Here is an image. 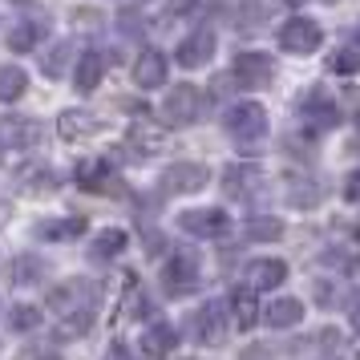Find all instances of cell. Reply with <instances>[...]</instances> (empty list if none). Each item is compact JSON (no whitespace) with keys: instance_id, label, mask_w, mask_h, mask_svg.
Instances as JSON below:
<instances>
[{"instance_id":"6da1fadb","label":"cell","mask_w":360,"mask_h":360,"mask_svg":"<svg viewBox=\"0 0 360 360\" xmlns=\"http://www.w3.org/2000/svg\"><path fill=\"white\" fill-rule=\"evenodd\" d=\"M202 114H207V94L195 89V85H174L162 101V117H166V126H174V130L195 126Z\"/></svg>"},{"instance_id":"7a4b0ae2","label":"cell","mask_w":360,"mask_h":360,"mask_svg":"<svg viewBox=\"0 0 360 360\" xmlns=\"http://www.w3.org/2000/svg\"><path fill=\"white\" fill-rule=\"evenodd\" d=\"M227 134L235 142H259L267 134V110L255 101H239L227 110Z\"/></svg>"},{"instance_id":"3957f363","label":"cell","mask_w":360,"mask_h":360,"mask_svg":"<svg viewBox=\"0 0 360 360\" xmlns=\"http://www.w3.org/2000/svg\"><path fill=\"white\" fill-rule=\"evenodd\" d=\"M195 283H198V255L195 251H174L162 267V288L174 295H186L195 292Z\"/></svg>"},{"instance_id":"277c9868","label":"cell","mask_w":360,"mask_h":360,"mask_svg":"<svg viewBox=\"0 0 360 360\" xmlns=\"http://www.w3.org/2000/svg\"><path fill=\"white\" fill-rule=\"evenodd\" d=\"M324 41V29L316 25L311 17H292L283 29H279V45L288 53H316Z\"/></svg>"},{"instance_id":"5b68a950","label":"cell","mask_w":360,"mask_h":360,"mask_svg":"<svg viewBox=\"0 0 360 360\" xmlns=\"http://www.w3.org/2000/svg\"><path fill=\"white\" fill-rule=\"evenodd\" d=\"M179 227L186 231V235H198V239H219V235L231 231V219H227V211H219V207H202V211H182Z\"/></svg>"},{"instance_id":"8992f818","label":"cell","mask_w":360,"mask_h":360,"mask_svg":"<svg viewBox=\"0 0 360 360\" xmlns=\"http://www.w3.org/2000/svg\"><path fill=\"white\" fill-rule=\"evenodd\" d=\"M231 77L247 89H259L276 77V65H271V57H263V53H239L235 57V65H231Z\"/></svg>"},{"instance_id":"52a82bcc","label":"cell","mask_w":360,"mask_h":360,"mask_svg":"<svg viewBox=\"0 0 360 360\" xmlns=\"http://www.w3.org/2000/svg\"><path fill=\"white\" fill-rule=\"evenodd\" d=\"M202 186H207V166H198V162H174L162 174L166 195H195Z\"/></svg>"},{"instance_id":"ba28073f","label":"cell","mask_w":360,"mask_h":360,"mask_svg":"<svg viewBox=\"0 0 360 360\" xmlns=\"http://www.w3.org/2000/svg\"><path fill=\"white\" fill-rule=\"evenodd\" d=\"M94 300H98V283H89V279H69L61 288H53L49 292V308L57 311H69V308H94Z\"/></svg>"},{"instance_id":"9c48e42d","label":"cell","mask_w":360,"mask_h":360,"mask_svg":"<svg viewBox=\"0 0 360 360\" xmlns=\"http://www.w3.org/2000/svg\"><path fill=\"white\" fill-rule=\"evenodd\" d=\"M211 57H214V33H211V29L191 33L179 49H174V61H179L182 69H198V65H207Z\"/></svg>"},{"instance_id":"30bf717a","label":"cell","mask_w":360,"mask_h":360,"mask_svg":"<svg viewBox=\"0 0 360 360\" xmlns=\"http://www.w3.org/2000/svg\"><path fill=\"white\" fill-rule=\"evenodd\" d=\"M195 328H198V340L202 344H219L223 332H227V308H223L219 300H207V304L195 311Z\"/></svg>"},{"instance_id":"8fae6325","label":"cell","mask_w":360,"mask_h":360,"mask_svg":"<svg viewBox=\"0 0 360 360\" xmlns=\"http://www.w3.org/2000/svg\"><path fill=\"white\" fill-rule=\"evenodd\" d=\"M166 82V57L158 49H146L134 61V85L138 89H158Z\"/></svg>"},{"instance_id":"7c38bea8","label":"cell","mask_w":360,"mask_h":360,"mask_svg":"<svg viewBox=\"0 0 360 360\" xmlns=\"http://www.w3.org/2000/svg\"><path fill=\"white\" fill-rule=\"evenodd\" d=\"M259 170L255 166H227V174H223V191L231 198H251L259 191Z\"/></svg>"},{"instance_id":"4fadbf2b","label":"cell","mask_w":360,"mask_h":360,"mask_svg":"<svg viewBox=\"0 0 360 360\" xmlns=\"http://www.w3.org/2000/svg\"><path fill=\"white\" fill-rule=\"evenodd\" d=\"M105 65H110V61H105L101 53H94V49L82 53V57H77V69H73V82H77V89H82V94H94V89L101 85Z\"/></svg>"},{"instance_id":"5bb4252c","label":"cell","mask_w":360,"mask_h":360,"mask_svg":"<svg viewBox=\"0 0 360 360\" xmlns=\"http://www.w3.org/2000/svg\"><path fill=\"white\" fill-rule=\"evenodd\" d=\"M57 134H61L65 142H77V138H94V134H98V117L85 114V110H65V114L57 117Z\"/></svg>"},{"instance_id":"9a60e30c","label":"cell","mask_w":360,"mask_h":360,"mask_svg":"<svg viewBox=\"0 0 360 360\" xmlns=\"http://www.w3.org/2000/svg\"><path fill=\"white\" fill-rule=\"evenodd\" d=\"M300 114L308 122H316V126H336L340 122V110H336V101L324 98V89H311L308 98L300 101Z\"/></svg>"},{"instance_id":"2e32d148","label":"cell","mask_w":360,"mask_h":360,"mask_svg":"<svg viewBox=\"0 0 360 360\" xmlns=\"http://www.w3.org/2000/svg\"><path fill=\"white\" fill-rule=\"evenodd\" d=\"M174 344H179V332L166 324H154L150 332H142V356L150 360H166L174 352Z\"/></svg>"},{"instance_id":"e0dca14e","label":"cell","mask_w":360,"mask_h":360,"mask_svg":"<svg viewBox=\"0 0 360 360\" xmlns=\"http://www.w3.org/2000/svg\"><path fill=\"white\" fill-rule=\"evenodd\" d=\"M37 138H41V126H37L33 117H8V122H0V142H8V146H33Z\"/></svg>"},{"instance_id":"ac0fdd59","label":"cell","mask_w":360,"mask_h":360,"mask_svg":"<svg viewBox=\"0 0 360 360\" xmlns=\"http://www.w3.org/2000/svg\"><path fill=\"white\" fill-rule=\"evenodd\" d=\"M263 320L271 328H292L304 320V300H292V295H283V300H271V308L263 311Z\"/></svg>"},{"instance_id":"d6986e66","label":"cell","mask_w":360,"mask_h":360,"mask_svg":"<svg viewBox=\"0 0 360 360\" xmlns=\"http://www.w3.org/2000/svg\"><path fill=\"white\" fill-rule=\"evenodd\" d=\"M77 182L89 191H122V182L110 174V162H82L77 166Z\"/></svg>"},{"instance_id":"ffe728a7","label":"cell","mask_w":360,"mask_h":360,"mask_svg":"<svg viewBox=\"0 0 360 360\" xmlns=\"http://www.w3.org/2000/svg\"><path fill=\"white\" fill-rule=\"evenodd\" d=\"M41 37H45V20H20L17 29L8 33V49L13 53H29V49H37Z\"/></svg>"},{"instance_id":"44dd1931","label":"cell","mask_w":360,"mask_h":360,"mask_svg":"<svg viewBox=\"0 0 360 360\" xmlns=\"http://www.w3.org/2000/svg\"><path fill=\"white\" fill-rule=\"evenodd\" d=\"M283 279H288V263H279V259H263L251 267V288H259V292L279 288Z\"/></svg>"},{"instance_id":"7402d4cb","label":"cell","mask_w":360,"mask_h":360,"mask_svg":"<svg viewBox=\"0 0 360 360\" xmlns=\"http://www.w3.org/2000/svg\"><path fill=\"white\" fill-rule=\"evenodd\" d=\"M45 276V263L37 259V255H17V259L8 263V279L25 288V283H37V279Z\"/></svg>"},{"instance_id":"603a6c76","label":"cell","mask_w":360,"mask_h":360,"mask_svg":"<svg viewBox=\"0 0 360 360\" xmlns=\"http://www.w3.org/2000/svg\"><path fill=\"white\" fill-rule=\"evenodd\" d=\"M283 235V223H279L276 214H255V219H247V239H255V243H271Z\"/></svg>"},{"instance_id":"cb8c5ba5","label":"cell","mask_w":360,"mask_h":360,"mask_svg":"<svg viewBox=\"0 0 360 360\" xmlns=\"http://www.w3.org/2000/svg\"><path fill=\"white\" fill-rule=\"evenodd\" d=\"M25 89H29V77H25V69H17V65H0V101H17Z\"/></svg>"},{"instance_id":"d4e9b609","label":"cell","mask_w":360,"mask_h":360,"mask_svg":"<svg viewBox=\"0 0 360 360\" xmlns=\"http://www.w3.org/2000/svg\"><path fill=\"white\" fill-rule=\"evenodd\" d=\"M231 316H235V324L243 328V332L259 320V308H255V300H251V292H247V288L231 295Z\"/></svg>"},{"instance_id":"484cf974","label":"cell","mask_w":360,"mask_h":360,"mask_svg":"<svg viewBox=\"0 0 360 360\" xmlns=\"http://www.w3.org/2000/svg\"><path fill=\"white\" fill-rule=\"evenodd\" d=\"M122 247H126V231H101L94 239V259H114Z\"/></svg>"},{"instance_id":"4316f807","label":"cell","mask_w":360,"mask_h":360,"mask_svg":"<svg viewBox=\"0 0 360 360\" xmlns=\"http://www.w3.org/2000/svg\"><path fill=\"white\" fill-rule=\"evenodd\" d=\"M85 231V219H57V223H45L41 235L45 239H73V235H82Z\"/></svg>"},{"instance_id":"83f0119b","label":"cell","mask_w":360,"mask_h":360,"mask_svg":"<svg viewBox=\"0 0 360 360\" xmlns=\"http://www.w3.org/2000/svg\"><path fill=\"white\" fill-rule=\"evenodd\" d=\"M288 198H292V207H316L320 202V186L316 182H292V191H288Z\"/></svg>"},{"instance_id":"f1b7e54d","label":"cell","mask_w":360,"mask_h":360,"mask_svg":"<svg viewBox=\"0 0 360 360\" xmlns=\"http://www.w3.org/2000/svg\"><path fill=\"white\" fill-rule=\"evenodd\" d=\"M126 146H134L138 154H150V150H158V146H162V138H158L154 130H146V126H134L130 138H126Z\"/></svg>"},{"instance_id":"f546056e","label":"cell","mask_w":360,"mask_h":360,"mask_svg":"<svg viewBox=\"0 0 360 360\" xmlns=\"http://www.w3.org/2000/svg\"><path fill=\"white\" fill-rule=\"evenodd\" d=\"M73 57V45H57V49L41 61V69H45V77H61L65 73V61Z\"/></svg>"},{"instance_id":"4dcf8cb0","label":"cell","mask_w":360,"mask_h":360,"mask_svg":"<svg viewBox=\"0 0 360 360\" xmlns=\"http://www.w3.org/2000/svg\"><path fill=\"white\" fill-rule=\"evenodd\" d=\"M328 69H332V73H356V69H360V49H340V53H332Z\"/></svg>"},{"instance_id":"1f68e13d","label":"cell","mask_w":360,"mask_h":360,"mask_svg":"<svg viewBox=\"0 0 360 360\" xmlns=\"http://www.w3.org/2000/svg\"><path fill=\"white\" fill-rule=\"evenodd\" d=\"M259 25H263V4L259 0H247L243 17H239V33H259Z\"/></svg>"},{"instance_id":"d6a6232c","label":"cell","mask_w":360,"mask_h":360,"mask_svg":"<svg viewBox=\"0 0 360 360\" xmlns=\"http://www.w3.org/2000/svg\"><path fill=\"white\" fill-rule=\"evenodd\" d=\"M8 324L17 328V332H33V328L41 324V311H37V308H13Z\"/></svg>"},{"instance_id":"836d02e7","label":"cell","mask_w":360,"mask_h":360,"mask_svg":"<svg viewBox=\"0 0 360 360\" xmlns=\"http://www.w3.org/2000/svg\"><path fill=\"white\" fill-rule=\"evenodd\" d=\"M344 198H348V202H360V170L356 174H348V182H344Z\"/></svg>"},{"instance_id":"e575fe53","label":"cell","mask_w":360,"mask_h":360,"mask_svg":"<svg viewBox=\"0 0 360 360\" xmlns=\"http://www.w3.org/2000/svg\"><path fill=\"white\" fill-rule=\"evenodd\" d=\"M195 4L198 0H166V13H170V17H182V13H191Z\"/></svg>"},{"instance_id":"d590c367","label":"cell","mask_w":360,"mask_h":360,"mask_svg":"<svg viewBox=\"0 0 360 360\" xmlns=\"http://www.w3.org/2000/svg\"><path fill=\"white\" fill-rule=\"evenodd\" d=\"M316 295H320V304H332V288H328V283H320V288H316Z\"/></svg>"},{"instance_id":"8d00e7d4","label":"cell","mask_w":360,"mask_h":360,"mask_svg":"<svg viewBox=\"0 0 360 360\" xmlns=\"http://www.w3.org/2000/svg\"><path fill=\"white\" fill-rule=\"evenodd\" d=\"M356 300H360V295H356ZM352 324L360 328V304H356V308H352Z\"/></svg>"},{"instance_id":"74e56055","label":"cell","mask_w":360,"mask_h":360,"mask_svg":"<svg viewBox=\"0 0 360 360\" xmlns=\"http://www.w3.org/2000/svg\"><path fill=\"white\" fill-rule=\"evenodd\" d=\"M17 4H29V0H17Z\"/></svg>"},{"instance_id":"f35d334b","label":"cell","mask_w":360,"mask_h":360,"mask_svg":"<svg viewBox=\"0 0 360 360\" xmlns=\"http://www.w3.org/2000/svg\"><path fill=\"white\" fill-rule=\"evenodd\" d=\"M0 146H4V142H0Z\"/></svg>"},{"instance_id":"ab89813d","label":"cell","mask_w":360,"mask_h":360,"mask_svg":"<svg viewBox=\"0 0 360 360\" xmlns=\"http://www.w3.org/2000/svg\"><path fill=\"white\" fill-rule=\"evenodd\" d=\"M356 37H360V33H356Z\"/></svg>"}]
</instances>
